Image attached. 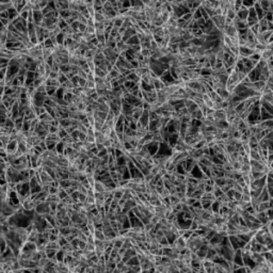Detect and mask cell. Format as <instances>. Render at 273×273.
Wrapping results in <instances>:
<instances>
[{"label":"cell","instance_id":"obj_4","mask_svg":"<svg viewBox=\"0 0 273 273\" xmlns=\"http://www.w3.org/2000/svg\"><path fill=\"white\" fill-rule=\"evenodd\" d=\"M198 228V223L195 220H192L191 225H190V228H189V229H191L192 232H194V230H196Z\"/></svg>","mask_w":273,"mask_h":273},{"label":"cell","instance_id":"obj_3","mask_svg":"<svg viewBox=\"0 0 273 273\" xmlns=\"http://www.w3.org/2000/svg\"><path fill=\"white\" fill-rule=\"evenodd\" d=\"M126 44L127 45H129V46H131V45H137V44H140V40H139L138 35L135 34V35L131 36L130 39H129L127 42H126Z\"/></svg>","mask_w":273,"mask_h":273},{"label":"cell","instance_id":"obj_2","mask_svg":"<svg viewBox=\"0 0 273 273\" xmlns=\"http://www.w3.org/2000/svg\"><path fill=\"white\" fill-rule=\"evenodd\" d=\"M270 208V203L268 202H263V203H260L259 206H258V209H257V212H265Z\"/></svg>","mask_w":273,"mask_h":273},{"label":"cell","instance_id":"obj_1","mask_svg":"<svg viewBox=\"0 0 273 273\" xmlns=\"http://www.w3.org/2000/svg\"><path fill=\"white\" fill-rule=\"evenodd\" d=\"M270 198H272L270 196L269 192H268V190H267V187H265L263 189V191H261L260 195L258 196V201H259L260 203H263V202H268Z\"/></svg>","mask_w":273,"mask_h":273},{"label":"cell","instance_id":"obj_5","mask_svg":"<svg viewBox=\"0 0 273 273\" xmlns=\"http://www.w3.org/2000/svg\"><path fill=\"white\" fill-rule=\"evenodd\" d=\"M110 222H111V225H114V221L111 220ZM115 225H116V224H115ZM111 227H112V229H114V230L116 229V227H115V226H111ZM116 230H117V229H116Z\"/></svg>","mask_w":273,"mask_h":273}]
</instances>
